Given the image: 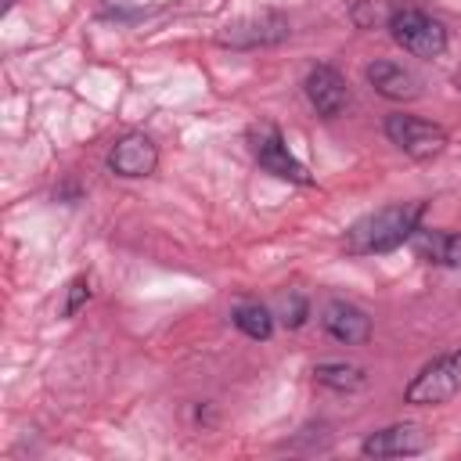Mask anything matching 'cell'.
Segmentation results:
<instances>
[{
    "label": "cell",
    "mask_w": 461,
    "mask_h": 461,
    "mask_svg": "<svg viewBox=\"0 0 461 461\" xmlns=\"http://www.w3.org/2000/svg\"><path fill=\"white\" fill-rule=\"evenodd\" d=\"M425 212V202H407V205H385L378 212L360 216L342 245L349 256H378V252H393L403 241H411V234L418 230V220Z\"/></svg>",
    "instance_id": "6da1fadb"
},
{
    "label": "cell",
    "mask_w": 461,
    "mask_h": 461,
    "mask_svg": "<svg viewBox=\"0 0 461 461\" xmlns=\"http://www.w3.org/2000/svg\"><path fill=\"white\" fill-rule=\"evenodd\" d=\"M385 29L414 58H439L447 50V29H443V22H436L421 7H411V4L393 7Z\"/></svg>",
    "instance_id": "7a4b0ae2"
},
{
    "label": "cell",
    "mask_w": 461,
    "mask_h": 461,
    "mask_svg": "<svg viewBox=\"0 0 461 461\" xmlns=\"http://www.w3.org/2000/svg\"><path fill=\"white\" fill-rule=\"evenodd\" d=\"M249 151L259 162V169H267V173H274L281 180H292V184H313V176L288 151V144H285V137H281V130L274 122H256L249 130Z\"/></svg>",
    "instance_id": "3957f363"
},
{
    "label": "cell",
    "mask_w": 461,
    "mask_h": 461,
    "mask_svg": "<svg viewBox=\"0 0 461 461\" xmlns=\"http://www.w3.org/2000/svg\"><path fill=\"white\" fill-rule=\"evenodd\" d=\"M457 393H461V349L425 364L414 375V382L407 385L403 400L414 403V407H432V403H447Z\"/></svg>",
    "instance_id": "277c9868"
},
{
    "label": "cell",
    "mask_w": 461,
    "mask_h": 461,
    "mask_svg": "<svg viewBox=\"0 0 461 461\" xmlns=\"http://www.w3.org/2000/svg\"><path fill=\"white\" fill-rule=\"evenodd\" d=\"M385 137L411 158L425 162V158H436L443 148H447V130L439 122H429V119H418V115H389L385 119Z\"/></svg>",
    "instance_id": "5b68a950"
},
{
    "label": "cell",
    "mask_w": 461,
    "mask_h": 461,
    "mask_svg": "<svg viewBox=\"0 0 461 461\" xmlns=\"http://www.w3.org/2000/svg\"><path fill=\"white\" fill-rule=\"evenodd\" d=\"M288 32H292V29H288V18H281V14H274V11H263V14H249V18L230 22V25L220 32V43L249 50V47L281 43Z\"/></svg>",
    "instance_id": "8992f818"
},
{
    "label": "cell",
    "mask_w": 461,
    "mask_h": 461,
    "mask_svg": "<svg viewBox=\"0 0 461 461\" xmlns=\"http://www.w3.org/2000/svg\"><path fill=\"white\" fill-rule=\"evenodd\" d=\"M158 166V148L151 137L144 133H126L112 144L108 151V169L115 176H126V180H140V176H151Z\"/></svg>",
    "instance_id": "52a82bcc"
},
{
    "label": "cell",
    "mask_w": 461,
    "mask_h": 461,
    "mask_svg": "<svg viewBox=\"0 0 461 461\" xmlns=\"http://www.w3.org/2000/svg\"><path fill=\"white\" fill-rule=\"evenodd\" d=\"M421 450H429V432L421 425H389L364 436L360 443L364 457H411Z\"/></svg>",
    "instance_id": "ba28073f"
},
{
    "label": "cell",
    "mask_w": 461,
    "mask_h": 461,
    "mask_svg": "<svg viewBox=\"0 0 461 461\" xmlns=\"http://www.w3.org/2000/svg\"><path fill=\"white\" fill-rule=\"evenodd\" d=\"M306 97H310V104H313L317 115L335 119V115H342L346 104H349V86H346V79H342L331 65H317V68H310V76H306Z\"/></svg>",
    "instance_id": "9c48e42d"
},
{
    "label": "cell",
    "mask_w": 461,
    "mask_h": 461,
    "mask_svg": "<svg viewBox=\"0 0 461 461\" xmlns=\"http://www.w3.org/2000/svg\"><path fill=\"white\" fill-rule=\"evenodd\" d=\"M321 324H324V331H328L335 342H342V346H360V342L371 339V317H367L360 306L346 303V299H331V303L321 310Z\"/></svg>",
    "instance_id": "30bf717a"
},
{
    "label": "cell",
    "mask_w": 461,
    "mask_h": 461,
    "mask_svg": "<svg viewBox=\"0 0 461 461\" xmlns=\"http://www.w3.org/2000/svg\"><path fill=\"white\" fill-rule=\"evenodd\" d=\"M411 249H414L425 263L461 267V234H454V230H429V227H418V230L411 234Z\"/></svg>",
    "instance_id": "8fae6325"
},
{
    "label": "cell",
    "mask_w": 461,
    "mask_h": 461,
    "mask_svg": "<svg viewBox=\"0 0 461 461\" xmlns=\"http://www.w3.org/2000/svg\"><path fill=\"white\" fill-rule=\"evenodd\" d=\"M367 83H371L382 97H389V101H411V97H418V79H414V72H407V68L396 65V61H371V65H367Z\"/></svg>",
    "instance_id": "7c38bea8"
},
{
    "label": "cell",
    "mask_w": 461,
    "mask_h": 461,
    "mask_svg": "<svg viewBox=\"0 0 461 461\" xmlns=\"http://www.w3.org/2000/svg\"><path fill=\"white\" fill-rule=\"evenodd\" d=\"M313 382L324 385V389H335V393H357V389H364L367 375L357 364H317Z\"/></svg>",
    "instance_id": "4fadbf2b"
},
{
    "label": "cell",
    "mask_w": 461,
    "mask_h": 461,
    "mask_svg": "<svg viewBox=\"0 0 461 461\" xmlns=\"http://www.w3.org/2000/svg\"><path fill=\"white\" fill-rule=\"evenodd\" d=\"M234 324H238V331H245L249 339H270V331H274V317H270V310L267 306H259V303H241V306H234Z\"/></svg>",
    "instance_id": "5bb4252c"
},
{
    "label": "cell",
    "mask_w": 461,
    "mask_h": 461,
    "mask_svg": "<svg viewBox=\"0 0 461 461\" xmlns=\"http://www.w3.org/2000/svg\"><path fill=\"white\" fill-rule=\"evenodd\" d=\"M86 299H90V281H86V277H72V281H68V295H65L61 313H65V317H76L79 306H83Z\"/></svg>",
    "instance_id": "9a60e30c"
},
{
    "label": "cell",
    "mask_w": 461,
    "mask_h": 461,
    "mask_svg": "<svg viewBox=\"0 0 461 461\" xmlns=\"http://www.w3.org/2000/svg\"><path fill=\"white\" fill-rule=\"evenodd\" d=\"M288 328H299L306 321V299L299 292H292V299H285V317H281Z\"/></svg>",
    "instance_id": "2e32d148"
}]
</instances>
